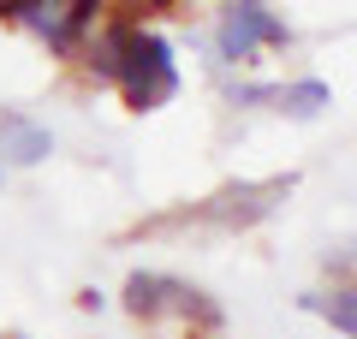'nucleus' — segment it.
Masks as SVG:
<instances>
[{
  "instance_id": "obj_1",
  "label": "nucleus",
  "mask_w": 357,
  "mask_h": 339,
  "mask_svg": "<svg viewBox=\"0 0 357 339\" xmlns=\"http://www.w3.org/2000/svg\"><path fill=\"white\" fill-rule=\"evenodd\" d=\"M119 89H126V107L131 113H155V107H167V101L178 96V66H173L167 36H155V30H137V36H131Z\"/></svg>"
},
{
  "instance_id": "obj_2",
  "label": "nucleus",
  "mask_w": 357,
  "mask_h": 339,
  "mask_svg": "<svg viewBox=\"0 0 357 339\" xmlns=\"http://www.w3.org/2000/svg\"><path fill=\"white\" fill-rule=\"evenodd\" d=\"M286 42H292L286 18L262 13V6H232V13L220 18V30H215V54L227 66H250L256 48H286Z\"/></svg>"
},
{
  "instance_id": "obj_3",
  "label": "nucleus",
  "mask_w": 357,
  "mask_h": 339,
  "mask_svg": "<svg viewBox=\"0 0 357 339\" xmlns=\"http://www.w3.org/2000/svg\"><path fill=\"white\" fill-rule=\"evenodd\" d=\"M286 190H292V173L286 179H262V185H227L197 214H203V220H220V226H256V220L274 214V197H286Z\"/></svg>"
},
{
  "instance_id": "obj_4",
  "label": "nucleus",
  "mask_w": 357,
  "mask_h": 339,
  "mask_svg": "<svg viewBox=\"0 0 357 339\" xmlns=\"http://www.w3.org/2000/svg\"><path fill=\"white\" fill-rule=\"evenodd\" d=\"M54 155V131L30 113H0V167H42Z\"/></svg>"
},
{
  "instance_id": "obj_5",
  "label": "nucleus",
  "mask_w": 357,
  "mask_h": 339,
  "mask_svg": "<svg viewBox=\"0 0 357 339\" xmlns=\"http://www.w3.org/2000/svg\"><path fill=\"white\" fill-rule=\"evenodd\" d=\"M143 24H126V18H107L96 36H89V54H84V66L102 84H119V72H126V54H131V36H137Z\"/></svg>"
},
{
  "instance_id": "obj_6",
  "label": "nucleus",
  "mask_w": 357,
  "mask_h": 339,
  "mask_svg": "<svg viewBox=\"0 0 357 339\" xmlns=\"http://www.w3.org/2000/svg\"><path fill=\"white\" fill-rule=\"evenodd\" d=\"M173 292H178V280L173 274H149V268H137V274L126 280V310L137 315V322H161L167 310H173Z\"/></svg>"
},
{
  "instance_id": "obj_7",
  "label": "nucleus",
  "mask_w": 357,
  "mask_h": 339,
  "mask_svg": "<svg viewBox=\"0 0 357 339\" xmlns=\"http://www.w3.org/2000/svg\"><path fill=\"white\" fill-rule=\"evenodd\" d=\"M298 310L321 315V322H328L333 333L357 339V286H333V292H304V298H298Z\"/></svg>"
},
{
  "instance_id": "obj_8",
  "label": "nucleus",
  "mask_w": 357,
  "mask_h": 339,
  "mask_svg": "<svg viewBox=\"0 0 357 339\" xmlns=\"http://www.w3.org/2000/svg\"><path fill=\"white\" fill-rule=\"evenodd\" d=\"M274 107L292 113V119H316V113L328 107V84H321V77H298V84H280V89H274Z\"/></svg>"
},
{
  "instance_id": "obj_9",
  "label": "nucleus",
  "mask_w": 357,
  "mask_h": 339,
  "mask_svg": "<svg viewBox=\"0 0 357 339\" xmlns=\"http://www.w3.org/2000/svg\"><path fill=\"white\" fill-rule=\"evenodd\" d=\"M173 310H185V315H191L197 327H220V310L208 303V292L185 286V280H178V292H173Z\"/></svg>"
},
{
  "instance_id": "obj_10",
  "label": "nucleus",
  "mask_w": 357,
  "mask_h": 339,
  "mask_svg": "<svg viewBox=\"0 0 357 339\" xmlns=\"http://www.w3.org/2000/svg\"><path fill=\"white\" fill-rule=\"evenodd\" d=\"M280 84H232V107H268Z\"/></svg>"
},
{
  "instance_id": "obj_11",
  "label": "nucleus",
  "mask_w": 357,
  "mask_h": 339,
  "mask_svg": "<svg viewBox=\"0 0 357 339\" xmlns=\"http://www.w3.org/2000/svg\"><path fill=\"white\" fill-rule=\"evenodd\" d=\"M149 6H155V13H167V6H178V0H149Z\"/></svg>"
},
{
  "instance_id": "obj_12",
  "label": "nucleus",
  "mask_w": 357,
  "mask_h": 339,
  "mask_svg": "<svg viewBox=\"0 0 357 339\" xmlns=\"http://www.w3.org/2000/svg\"><path fill=\"white\" fill-rule=\"evenodd\" d=\"M238 6H262V0H238Z\"/></svg>"
},
{
  "instance_id": "obj_13",
  "label": "nucleus",
  "mask_w": 357,
  "mask_h": 339,
  "mask_svg": "<svg viewBox=\"0 0 357 339\" xmlns=\"http://www.w3.org/2000/svg\"><path fill=\"white\" fill-rule=\"evenodd\" d=\"M0 185H6V167H0Z\"/></svg>"
},
{
  "instance_id": "obj_14",
  "label": "nucleus",
  "mask_w": 357,
  "mask_h": 339,
  "mask_svg": "<svg viewBox=\"0 0 357 339\" xmlns=\"http://www.w3.org/2000/svg\"><path fill=\"white\" fill-rule=\"evenodd\" d=\"M13 339H24V333H13Z\"/></svg>"
}]
</instances>
